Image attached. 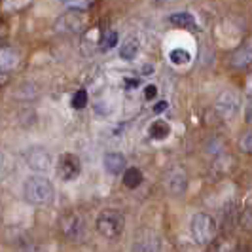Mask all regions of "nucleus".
Instances as JSON below:
<instances>
[{
    "mask_svg": "<svg viewBox=\"0 0 252 252\" xmlns=\"http://www.w3.org/2000/svg\"><path fill=\"white\" fill-rule=\"evenodd\" d=\"M23 197L32 207H48L55 199V188L50 178L42 175H32L23 184Z\"/></svg>",
    "mask_w": 252,
    "mask_h": 252,
    "instance_id": "f257e3e1",
    "label": "nucleus"
},
{
    "mask_svg": "<svg viewBox=\"0 0 252 252\" xmlns=\"http://www.w3.org/2000/svg\"><path fill=\"white\" fill-rule=\"evenodd\" d=\"M95 226L104 239H118L126 227V218L116 209H104L97 216Z\"/></svg>",
    "mask_w": 252,
    "mask_h": 252,
    "instance_id": "f03ea898",
    "label": "nucleus"
},
{
    "mask_svg": "<svg viewBox=\"0 0 252 252\" xmlns=\"http://www.w3.org/2000/svg\"><path fill=\"white\" fill-rule=\"evenodd\" d=\"M189 231H191V237L197 245H209L211 241L216 237V220L215 216H211L209 213H197V215L191 216V222H189Z\"/></svg>",
    "mask_w": 252,
    "mask_h": 252,
    "instance_id": "7ed1b4c3",
    "label": "nucleus"
},
{
    "mask_svg": "<svg viewBox=\"0 0 252 252\" xmlns=\"http://www.w3.org/2000/svg\"><path fill=\"white\" fill-rule=\"evenodd\" d=\"M59 227H61L63 237L68 241H82L86 237V231H88L84 216L76 215V213H68V215L61 216Z\"/></svg>",
    "mask_w": 252,
    "mask_h": 252,
    "instance_id": "20e7f679",
    "label": "nucleus"
},
{
    "mask_svg": "<svg viewBox=\"0 0 252 252\" xmlns=\"http://www.w3.org/2000/svg\"><path fill=\"white\" fill-rule=\"evenodd\" d=\"M86 27V17H84V12H78V10H70L68 13H64L59 17L55 29L59 32H64V34H76V32H82Z\"/></svg>",
    "mask_w": 252,
    "mask_h": 252,
    "instance_id": "39448f33",
    "label": "nucleus"
},
{
    "mask_svg": "<svg viewBox=\"0 0 252 252\" xmlns=\"http://www.w3.org/2000/svg\"><path fill=\"white\" fill-rule=\"evenodd\" d=\"M57 173L59 177L63 178L64 182H70V180H76L82 173V163L78 159V156L74 154H63L57 161Z\"/></svg>",
    "mask_w": 252,
    "mask_h": 252,
    "instance_id": "423d86ee",
    "label": "nucleus"
},
{
    "mask_svg": "<svg viewBox=\"0 0 252 252\" xmlns=\"http://www.w3.org/2000/svg\"><path fill=\"white\" fill-rule=\"evenodd\" d=\"M25 161L32 171L46 173V171H50L51 167V156L48 150H44L40 146H34V148H29L25 152Z\"/></svg>",
    "mask_w": 252,
    "mask_h": 252,
    "instance_id": "0eeeda50",
    "label": "nucleus"
},
{
    "mask_svg": "<svg viewBox=\"0 0 252 252\" xmlns=\"http://www.w3.org/2000/svg\"><path fill=\"white\" fill-rule=\"evenodd\" d=\"M133 252H161V237L154 229H144L135 237Z\"/></svg>",
    "mask_w": 252,
    "mask_h": 252,
    "instance_id": "6e6552de",
    "label": "nucleus"
},
{
    "mask_svg": "<svg viewBox=\"0 0 252 252\" xmlns=\"http://www.w3.org/2000/svg\"><path fill=\"white\" fill-rule=\"evenodd\" d=\"M216 112L222 118H233L239 112V99L233 93H222L216 99Z\"/></svg>",
    "mask_w": 252,
    "mask_h": 252,
    "instance_id": "1a4fd4ad",
    "label": "nucleus"
},
{
    "mask_svg": "<svg viewBox=\"0 0 252 252\" xmlns=\"http://www.w3.org/2000/svg\"><path fill=\"white\" fill-rule=\"evenodd\" d=\"M126 156L124 154H120V152H108L106 156H104V169H106V173L108 175H122L124 171H126Z\"/></svg>",
    "mask_w": 252,
    "mask_h": 252,
    "instance_id": "9d476101",
    "label": "nucleus"
},
{
    "mask_svg": "<svg viewBox=\"0 0 252 252\" xmlns=\"http://www.w3.org/2000/svg\"><path fill=\"white\" fill-rule=\"evenodd\" d=\"M229 64L233 68H247L249 64H252V40L251 42H245L241 48L235 50V53L231 55Z\"/></svg>",
    "mask_w": 252,
    "mask_h": 252,
    "instance_id": "9b49d317",
    "label": "nucleus"
},
{
    "mask_svg": "<svg viewBox=\"0 0 252 252\" xmlns=\"http://www.w3.org/2000/svg\"><path fill=\"white\" fill-rule=\"evenodd\" d=\"M169 23L178 27V29H186V31H197V21L195 17L188 12H178L169 15Z\"/></svg>",
    "mask_w": 252,
    "mask_h": 252,
    "instance_id": "f8f14e48",
    "label": "nucleus"
},
{
    "mask_svg": "<svg viewBox=\"0 0 252 252\" xmlns=\"http://www.w3.org/2000/svg\"><path fill=\"white\" fill-rule=\"evenodd\" d=\"M186 188H188V178H186V175L182 171H173L169 175V189H171V193L180 195V193L186 191Z\"/></svg>",
    "mask_w": 252,
    "mask_h": 252,
    "instance_id": "ddd939ff",
    "label": "nucleus"
},
{
    "mask_svg": "<svg viewBox=\"0 0 252 252\" xmlns=\"http://www.w3.org/2000/svg\"><path fill=\"white\" fill-rule=\"evenodd\" d=\"M148 133H150L152 139L163 140V139H167V137H169L171 127H169V124H167V122H163V120H156V122L150 126V129H148Z\"/></svg>",
    "mask_w": 252,
    "mask_h": 252,
    "instance_id": "4468645a",
    "label": "nucleus"
},
{
    "mask_svg": "<svg viewBox=\"0 0 252 252\" xmlns=\"http://www.w3.org/2000/svg\"><path fill=\"white\" fill-rule=\"evenodd\" d=\"M124 184H126L129 189L139 188L142 184V173H140L137 167H129L124 171Z\"/></svg>",
    "mask_w": 252,
    "mask_h": 252,
    "instance_id": "2eb2a0df",
    "label": "nucleus"
},
{
    "mask_svg": "<svg viewBox=\"0 0 252 252\" xmlns=\"http://www.w3.org/2000/svg\"><path fill=\"white\" fill-rule=\"evenodd\" d=\"M17 55L15 51L8 50V48H2L0 50V70H12L17 66Z\"/></svg>",
    "mask_w": 252,
    "mask_h": 252,
    "instance_id": "dca6fc26",
    "label": "nucleus"
},
{
    "mask_svg": "<svg viewBox=\"0 0 252 252\" xmlns=\"http://www.w3.org/2000/svg\"><path fill=\"white\" fill-rule=\"evenodd\" d=\"M137 53H139V44L135 40H127L126 44L122 46V50H120V57L124 61H133L137 57Z\"/></svg>",
    "mask_w": 252,
    "mask_h": 252,
    "instance_id": "f3484780",
    "label": "nucleus"
},
{
    "mask_svg": "<svg viewBox=\"0 0 252 252\" xmlns=\"http://www.w3.org/2000/svg\"><path fill=\"white\" fill-rule=\"evenodd\" d=\"M169 59L173 64H188L191 61V55L186 50H173L169 53Z\"/></svg>",
    "mask_w": 252,
    "mask_h": 252,
    "instance_id": "a211bd4d",
    "label": "nucleus"
},
{
    "mask_svg": "<svg viewBox=\"0 0 252 252\" xmlns=\"http://www.w3.org/2000/svg\"><path fill=\"white\" fill-rule=\"evenodd\" d=\"M118 32L116 31H108L104 36H102L101 40V48L102 51H106V50H112V48H116L118 46Z\"/></svg>",
    "mask_w": 252,
    "mask_h": 252,
    "instance_id": "6ab92c4d",
    "label": "nucleus"
},
{
    "mask_svg": "<svg viewBox=\"0 0 252 252\" xmlns=\"http://www.w3.org/2000/svg\"><path fill=\"white\" fill-rule=\"evenodd\" d=\"M239 226L245 231H252V207H247L239 216Z\"/></svg>",
    "mask_w": 252,
    "mask_h": 252,
    "instance_id": "aec40b11",
    "label": "nucleus"
},
{
    "mask_svg": "<svg viewBox=\"0 0 252 252\" xmlns=\"http://www.w3.org/2000/svg\"><path fill=\"white\" fill-rule=\"evenodd\" d=\"M86 104H88V93L84 89L76 91L74 95H72V106H74L76 110H82V108H86Z\"/></svg>",
    "mask_w": 252,
    "mask_h": 252,
    "instance_id": "412c9836",
    "label": "nucleus"
},
{
    "mask_svg": "<svg viewBox=\"0 0 252 252\" xmlns=\"http://www.w3.org/2000/svg\"><path fill=\"white\" fill-rule=\"evenodd\" d=\"M241 148H243V152H247V154H252V131L243 135V139H241Z\"/></svg>",
    "mask_w": 252,
    "mask_h": 252,
    "instance_id": "4be33fe9",
    "label": "nucleus"
},
{
    "mask_svg": "<svg viewBox=\"0 0 252 252\" xmlns=\"http://www.w3.org/2000/svg\"><path fill=\"white\" fill-rule=\"evenodd\" d=\"M8 175V158L4 152H0V182Z\"/></svg>",
    "mask_w": 252,
    "mask_h": 252,
    "instance_id": "5701e85b",
    "label": "nucleus"
},
{
    "mask_svg": "<svg viewBox=\"0 0 252 252\" xmlns=\"http://www.w3.org/2000/svg\"><path fill=\"white\" fill-rule=\"evenodd\" d=\"M59 2H63L66 6H70L72 10H78V12H82L86 8V0H59Z\"/></svg>",
    "mask_w": 252,
    "mask_h": 252,
    "instance_id": "b1692460",
    "label": "nucleus"
},
{
    "mask_svg": "<svg viewBox=\"0 0 252 252\" xmlns=\"http://www.w3.org/2000/svg\"><path fill=\"white\" fill-rule=\"evenodd\" d=\"M158 95V88L156 86H146V89H144V97L146 99H154Z\"/></svg>",
    "mask_w": 252,
    "mask_h": 252,
    "instance_id": "393cba45",
    "label": "nucleus"
},
{
    "mask_svg": "<svg viewBox=\"0 0 252 252\" xmlns=\"http://www.w3.org/2000/svg\"><path fill=\"white\" fill-rule=\"evenodd\" d=\"M245 122L252 126V101L249 102V104H247V108H245Z\"/></svg>",
    "mask_w": 252,
    "mask_h": 252,
    "instance_id": "a878e982",
    "label": "nucleus"
},
{
    "mask_svg": "<svg viewBox=\"0 0 252 252\" xmlns=\"http://www.w3.org/2000/svg\"><path fill=\"white\" fill-rule=\"evenodd\" d=\"M167 106H169V104H167L165 101H159L158 104H156V106H154V112H156V114L165 112V110H167Z\"/></svg>",
    "mask_w": 252,
    "mask_h": 252,
    "instance_id": "bb28decb",
    "label": "nucleus"
},
{
    "mask_svg": "<svg viewBox=\"0 0 252 252\" xmlns=\"http://www.w3.org/2000/svg\"><path fill=\"white\" fill-rule=\"evenodd\" d=\"M142 72H146V74L152 72V66H142Z\"/></svg>",
    "mask_w": 252,
    "mask_h": 252,
    "instance_id": "cd10ccee",
    "label": "nucleus"
},
{
    "mask_svg": "<svg viewBox=\"0 0 252 252\" xmlns=\"http://www.w3.org/2000/svg\"><path fill=\"white\" fill-rule=\"evenodd\" d=\"M249 93H251V97H252V80H251V84H249Z\"/></svg>",
    "mask_w": 252,
    "mask_h": 252,
    "instance_id": "c85d7f7f",
    "label": "nucleus"
}]
</instances>
